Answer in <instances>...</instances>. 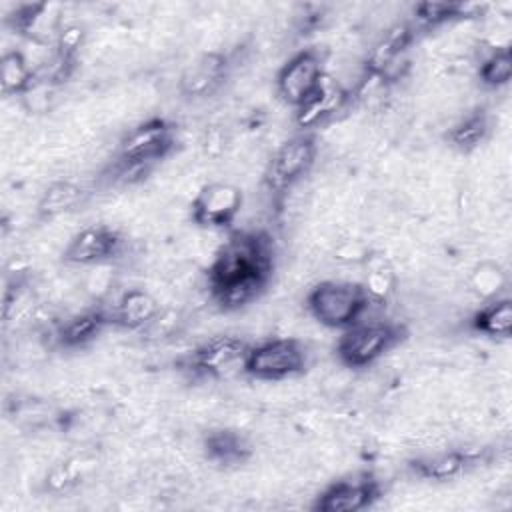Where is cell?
<instances>
[{"mask_svg": "<svg viewBox=\"0 0 512 512\" xmlns=\"http://www.w3.org/2000/svg\"><path fill=\"white\" fill-rule=\"evenodd\" d=\"M352 102V92L334 84L328 76L324 78L320 90L308 100L302 108L296 110V122L302 130L312 132V128L320 126L328 118H334Z\"/></svg>", "mask_w": 512, "mask_h": 512, "instance_id": "18", "label": "cell"}, {"mask_svg": "<svg viewBox=\"0 0 512 512\" xmlns=\"http://www.w3.org/2000/svg\"><path fill=\"white\" fill-rule=\"evenodd\" d=\"M324 78V56L316 48H304L280 66L276 74V90L288 106L298 110L312 100Z\"/></svg>", "mask_w": 512, "mask_h": 512, "instance_id": "8", "label": "cell"}, {"mask_svg": "<svg viewBox=\"0 0 512 512\" xmlns=\"http://www.w3.org/2000/svg\"><path fill=\"white\" fill-rule=\"evenodd\" d=\"M244 204L242 190L230 182L204 184L190 202V218L196 226L224 230L234 224Z\"/></svg>", "mask_w": 512, "mask_h": 512, "instance_id": "9", "label": "cell"}, {"mask_svg": "<svg viewBox=\"0 0 512 512\" xmlns=\"http://www.w3.org/2000/svg\"><path fill=\"white\" fill-rule=\"evenodd\" d=\"M176 144V126L170 120L160 116L148 118L120 140L114 168L118 170V176H140L156 162L168 158Z\"/></svg>", "mask_w": 512, "mask_h": 512, "instance_id": "2", "label": "cell"}, {"mask_svg": "<svg viewBox=\"0 0 512 512\" xmlns=\"http://www.w3.org/2000/svg\"><path fill=\"white\" fill-rule=\"evenodd\" d=\"M276 248L264 230H238L218 248L206 280L222 310H240L258 300L274 274Z\"/></svg>", "mask_w": 512, "mask_h": 512, "instance_id": "1", "label": "cell"}, {"mask_svg": "<svg viewBox=\"0 0 512 512\" xmlns=\"http://www.w3.org/2000/svg\"><path fill=\"white\" fill-rule=\"evenodd\" d=\"M318 154L316 136L308 130H302L288 140H284L264 170V184L270 194L282 196L302 182L314 166Z\"/></svg>", "mask_w": 512, "mask_h": 512, "instance_id": "6", "label": "cell"}, {"mask_svg": "<svg viewBox=\"0 0 512 512\" xmlns=\"http://www.w3.org/2000/svg\"><path fill=\"white\" fill-rule=\"evenodd\" d=\"M382 498V484L368 472H358L328 484L314 500L316 512H362Z\"/></svg>", "mask_w": 512, "mask_h": 512, "instance_id": "10", "label": "cell"}, {"mask_svg": "<svg viewBox=\"0 0 512 512\" xmlns=\"http://www.w3.org/2000/svg\"><path fill=\"white\" fill-rule=\"evenodd\" d=\"M490 132V118L484 108H474L448 130V142L460 152L476 150Z\"/></svg>", "mask_w": 512, "mask_h": 512, "instance_id": "24", "label": "cell"}, {"mask_svg": "<svg viewBox=\"0 0 512 512\" xmlns=\"http://www.w3.org/2000/svg\"><path fill=\"white\" fill-rule=\"evenodd\" d=\"M8 26L36 46H54L60 28L64 26L60 6L50 2L20 4L6 18Z\"/></svg>", "mask_w": 512, "mask_h": 512, "instance_id": "12", "label": "cell"}, {"mask_svg": "<svg viewBox=\"0 0 512 512\" xmlns=\"http://www.w3.org/2000/svg\"><path fill=\"white\" fill-rule=\"evenodd\" d=\"M202 452L216 468H238L252 458L250 440L234 428H214L202 438Z\"/></svg>", "mask_w": 512, "mask_h": 512, "instance_id": "15", "label": "cell"}, {"mask_svg": "<svg viewBox=\"0 0 512 512\" xmlns=\"http://www.w3.org/2000/svg\"><path fill=\"white\" fill-rule=\"evenodd\" d=\"M248 348L250 344L238 336H212L184 356L182 368L198 380H224L244 372Z\"/></svg>", "mask_w": 512, "mask_h": 512, "instance_id": "7", "label": "cell"}, {"mask_svg": "<svg viewBox=\"0 0 512 512\" xmlns=\"http://www.w3.org/2000/svg\"><path fill=\"white\" fill-rule=\"evenodd\" d=\"M406 336L408 330L400 322L362 318L342 330L336 342V356L348 368H366L396 348Z\"/></svg>", "mask_w": 512, "mask_h": 512, "instance_id": "4", "label": "cell"}, {"mask_svg": "<svg viewBox=\"0 0 512 512\" xmlns=\"http://www.w3.org/2000/svg\"><path fill=\"white\" fill-rule=\"evenodd\" d=\"M80 480H82V462L78 466V458H68L54 464L48 470L44 478V488L50 494H62L72 490Z\"/></svg>", "mask_w": 512, "mask_h": 512, "instance_id": "29", "label": "cell"}, {"mask_svg": "<svg viewBox=\"0 0 512 512\" xmlns=\"http://www.w3.org/2000/svg\"><path fill=\"white\" fill-rule=\"evenodd\" d=\"M478 78L486 88H502L512 80V50L510 46L494 48L478 66Z\"/></svg>", "mask_w": 512, "mask_h": 512, "instance_id": "27", "label": "cell"}, {"mask_svg": "<svg viewBox=\"0 0 512 512\" xmlns=\"http://www.w3.org/2000/svg\"><path fill=\"white\" fill-rule=\"evenodd\" d=\"M476 4L464 2H422L414 8V20L422 28H436L454 20L474 16Z\"/></svg>", "mask_w": 512, "mask_h": 512, "instance_id": "25", "label": "cell"}, {"mask_svg": "<svg viewBox=\"0 0 512 512\" xmlns=\"http://www.w3.org/2000/svg\"><path fill=\"white\" fill-rule=\"evenodd\" d=\"M110 324H112L110 310L104 306H94L58 322L54 326L52 338L58 348L78 350L94 342Z\"/></svg>", "mask_w": 512, "mask_h": 512, "instance_id": "14", "label": "cell"}, {"mask_svg": "<svg viewBox=\"0 0 512 512\" xmlns=\"http://www.w3.org/2000/svg\"><path fill=\"white\" fill-rule=\"evenodd\" d=\"M366 264H368V272L362 286L374 304H386L398 286L396 272L392 264L384 258L370 256Z\"/></svg>", "mask_w": 512, "mask_h": 512, "instance_id": "26", "label": "cell"}, {"mask_svg": "<svg viewBox=\"0 0 512 512\" xmlns=\"http://www.w3.org/2000/svg\"><path fill=\"white\" fill-rule=\"evenodd\" d=\"M36 310V294L32 290V280L26 272H16L6 282L4 290V324L20 326L34 318Z\"/></svg>", "mask_w": 512, "mask_h": 512, "instance_id": "20", "label": "cell"}, {"mask_svg": "<svg viewBox=\"0 0 512 512\" xmlns=\"http://www.w3.org/2000/svg\"><path fill=\"white\" fill-rule=\"evenodd\" d=\"M82 200H84L82 186L68 180H56L48 184L40 194L36 204V214L40 220H52L60 214L74 210Z\"/></svg>", "mask_w": 512, "mask_h": 512, "instance_id": "22", "label": "cell"}, {"mask_svg": "<svg viewBox=\"0 0 512 512\" xmlns=\"http://www.w3.org/2000/svg\"><path fill=\"white\" fill-rule=\"evenodd\" d=\"M374 306L360 282L322 280L306 294V308L316 322L332 330H344L366 316Z\"/></svg>", "mask_w": 512, "mask_h": 512, "instance_id": "3", "label": "cell"}, {"mask_svg": "<svg viewBox=\"0 0 512 512\" xmlns=\"http://www.w3.org/2000/svg\"><path fill=\"white\" fill-rule=\"evenodd\" d=\"M468 284H470V290L484 302L492 298H500V292L506 286V272L496 262H480L472 270Z\"/></svg>", "mask_w": 512, "mask_h": 512, "instance_id": "28", "label": "cell"}, {"mask_svg": "<svg viewBox=\"0 0 512 512\" xmlns=\"http://www.w3.org/2000/svg\"><path fill=\"white\" fill-rule=\"evenodd\" d=\"M414 40V26L410 22L394 24L386 30V34L374 44L366 60V72L386 80H392V70L396 62L402 60L408 46Z\"/></svg>", "mask_w": 512, "mask_h": 512, "instance_id": "16", "label": "cell"}, {"mask_svg": "<svg viewBox=\"0 0 512 512\" xmlns=\"http://www.w3.org/2000/svg\"><path fill=\"white\" fill-rule=\"evenodd\" d=\"M124 248V236L106 224H92L76 232L66 248L62 260L72 266H100L112 262Z\"/></svg>", "mask_w": 512, "mask_h": 512, "instance_id": "11", "label": "cell"}, {"mask_svg": "<svg viewBox=\"0 0 512 512\" xmlns=\"http://www.w3.org/2000/svg\"><path fill=\"white\" fill-rule=\"evenodd\" d=\"M230 60L222 52H206L180 74V92L186 98H208L228 78Z\"/></svg>", "mask_w": 512, "mask_h": 512, "instance_id": "13", "label": "cell"}, {"mask_svg": "<svg viewBox=\"0 0 512 512\" xmlns=\"http://www.w3.org/2000/svg\"><path fill=\"white\" fill-rule=\"evenodd\" d=\"M476 464H478V454H472L466 450H444V452L412 458L408 462V470L422 480L448 482L466 474Z\"/></svg>", "mask_w": 512, "mask_h": 512, "instance_id": "17", "label": "cell"}, {"mask_svg": "<svg viewBox=\"0 0 512 512\" xmlns=\"http://www.w3.org/2000/svg\"><path fill=\"white\" fill-rule=\"evenodd\" d=\"M86 40V28L80 22H66L54 42V52L66 60L76 62V54Z\"/></svg>", "mask_w": 512, "mask_h": 512, "instance_id": "30", "label": "cell"}, {"mask_svg": "<svg viewBox=\"0 0 512 512\" xmlns=\"http://www.w3.org/2000/svg\"><path fill=\"white\" fill-rule=\"evenodd\" d=\"M160 304L158 300L142 290V288H132L126 290L118 302L112 306L110 316H112V326H118L122 330H132V332H142L158 314H160Z\"/></svg>", "mask_w": 512, "mask_h": 512, "instance_id": "19", "label": "cell"}, {"mask_svg": "<svg viewBox=\"0 0 512 512\" xmlns=\"http://www.w3.org/2000/svg\"><path fill=\"white\" fill-rule=\"evenodd\" d=\"M470 328L488 338H510L512 334V300H486L470 318Z\"/></svg>", "mask_w": 512, "mask_h": 512, "instance_id": "21", "label": "cell"}, {"mask_svg": "<svg viewBox=\"0 0 512 512\" xmlns=\"http://www.w3.org/2000/svg\"><path fill=\"white\" fill-rule=\"evenodd\" d=\"M306 368L308 348L298 338H270L250 344L244 362V374L266 382L294 378Z\"/></svg>", "mask_w": 512, "mask_h": 512, "instance_id": "5", "label": "cell"}, {"mask_svg": "<svg viewBox=\"0 0 512 512\" xmlns=\"http://www.w3.org/2000/svg\"><path fill=\"white\" fill-rule=\"evenodd\" d=\"M0 84L6 96H24L36 84V66L20 50H6L0 64Z\"/></svg>", "mask_w": 512, "mask_h": 512, "instance_id": "23", "label": "cell"}]
</instances>
